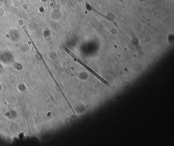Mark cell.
Listing matches in <instances>:
<instances>
[{"label":"cell","instance_id":"obj_2","mask_svg":"<svg viewBox=\"0 0 174 146\" xmlns=\"http://www.w3.org/2000/svg\"><path fill=\"white\" fill-rule=\"evenodd\" d=\"M86 7H87V8H88V9H89V10H91V11H93V12H95L96 13H97V14H99V15H100V16H102V17H104V18H105V19H107L108 20H109V21H110V22H113L114 23H115V24L116 25V27H117V26L116 24V23L114 21V20H112L111 18H110V17H108L107 16H106V15H105V14H103V13H101V12H100V11H98V10H97V9H96L95 8H94L93 7H92V6H90L88 3H86ZM117 28H118V27H117Z\"/></svg>","mask_w":174,"mask_h":146},{"label":"cell","instance_id":"obj_1","mask_svg":"<svg viewBox=\"0 0 174 146\" xmlns=\"http://www.w3.org/2000/svg\"><path fill=\"white\" fill-rule=\"evenodd\" d=\"M64 49L65 50V51L67 52V53L69 55H70L71 57H72L76 61H77V62L81 65L82 66H83L86 70H87L90 74H91L93 75H94L95 77H96L97 79H98L99 80H100L102 82H103L104 84H106V85H109V83L108 81H107L105 79H104L103 78H102L101 76H100L97 73H96L95 71H94L93 69H92L91 68H90L89 66H88L86 64H85L84 62L82 61L79 58H78L77 56H76L73 52H71L68 48H67L66 47H64Z\"/></svg>","mask_w":174,"mask_h":146}]
</instances>
